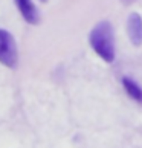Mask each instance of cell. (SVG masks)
<instances>
[{"instance_id": "obj_1", "label": "cell", "mask_w": 142, "mask_h": 148, "mask_svg": "<svg viewBox=\"0 0 142 148\" xmlns=\"http://www.w3.org/2000/svg\"><path fill=\"white\" fill-rule=\"evenodd\" d=\"M89 43L96 55L106 63L115 60V35L113 28L108 21H99L89 34Z\"/></svg>"}, {"instance_id": "obj_2", "label": "cell", "mask_w": 142, "mask_h": 148, "mask_svg": "<svg viewBox=\"0 0 142 148\" xmlns=\"http://www.w3.org/2000/svg\"><path fill=\"white\" fill-rule=\"evenodd\" d=\"M19 61L17 45L11 32L0 29V63L6 67H15Z\"/></svg>"}, {"instance_id": "obj_3", "label": "cell", "mask_w": 142, "mask_h": 148, "mask_svg": "<svg viewBox=\"0 0 142 148\" xmlns=\"http://www.w3.org/2000/svg\"><path fill=\"white\" fill-rule=\"evenodd\" d=\"M127 32L133 46L142 45V18L138 12H132L127 18Z\"/></svg>"}, {"instance_id": "obj_4", "label": "cell", "mask_w": 142, "mask_h": 148, "mask_svg": "<svg viewBox=\"0 0 142 148\" xmlns=\"http://www.w3.org/2000/svg\"><path fill=\"white\" fill-rule=\"evenodd\" d=\"M15 6L20 11L21 17H23L29 25H37L40 21V14L35 5L32 3V0H14Z\"/></svg>"}, {"instance_id": "obj_5", "label": "cell", "mask_w": 142, "mask_h": 148, "mask_svg": "<svg viewBox=\"0 0 142 148\" xmlns=\"http://www.w3.org/2000/svg\"><path fill=\"white\" fill-rule=\"evenodd\" d=\"M122 86L125 92L130 95V98H133L134 101L142 104V89L138 83H134L132 78H122Z\"/></svg>"}, {"instance_id": "obj_6", "label": "cell", "mask_w": 142, "mask_h": 148, "mask_svg": "<svg viewBox=\"0 0 142 148\" xmlns=\"http://www.w3.org/2000/svg\"><path fill=\"white\" fill-rule=\"evenodd\" d=\"M121 2H122L124 5H132V3L134 2V0H121Z\"/></svg>"}, {"instance_id": "obj_7", "label": "cell", "mask_w": 142, "mask_h": 148, "mask_svg": "<svg viewBox=\"0 0 142 148\" xmlns=\"http://www.w3.org/2000/svg\"><path fill=\"white\" fill-rule=\"evenodd\" d=\"M40 2H47V0H40Z\"/></svg>"}]
</instances>
